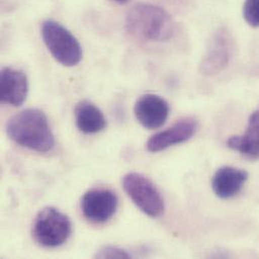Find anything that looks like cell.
I'll return each mask as SVG.
<instances>
[{
  "instance_id": "obj_1",
  "label": "cell",
  "mask_w": 259,
  "mask_h": 259,
  "mask_svg": "<svg viewBox=\"0 0 259 259\" xmlns=\"http://www.w3.org/2000/svg\"><path fill=\"white\" fill-rule=\"evenodd\" d=\"M6 132L15 143L37 152L51 151L55 145L48 117L38 109L29 108L13 115L6 123Z\"/></svg>"
},
{
  "instance_id": "obj_2",
  "label": "cell",
  "mask_w": 259,
  "mask_h": 259,
  "mask_svg": "<svg viewBox=\"0 0 259 259\" xmlns=\"http://www.w3.org/2000/svg\"><path fill=\"white\" fill-rule=\"evenodd\" d=\"M172 17L161 7L137 3L126 15V28L131 34L150 41H166L175 33Z\"/></svg>"
},
{
  "instance_id": "obj_3",
  "label": "cell",
  "mask_w": 259,
  "mask_h": 259,
  "mask_svg": "<svg viewBox=\"0 0 259 259\" xmlns=\"http://www.w3.org/2000/svg\"><path fill=\"white\" fill-rule=\"evenodd\" d=\"M72 234L69 217L55 207H46L35 216L32 237L41 246L56 248L65 244Z\"/></svg>"
},
{
  "instance_id": "obj_4",
  "label": "cell",
  "mask_w": 259,
  "mask_h": 259,
  "mask_svg": "<svg viewBox=\"0 0 259 259\" xmlns=\"http://www.w3.org/2000/svg\"><path fill=\"white\" fill-rule=\"evenodd\" d=\"M41 36L52 56L63 66L74 67L81 62L83 52L80 42L61 23L51 19L44 21Z\"/></svg>"
},
{
  "instance_id": "obj_5",
  "label": "cell",
  "mask_w": 259,
  "mask_h": 259,
  "mask_svg": "<svg viewBox=\"0 0 259 259\" xmlns=\"http://www.w3.org/2000/svg\"><path fill=\"white\" fill-rule=\"evenodd\" d=\"M122 186L135 206L150 218H159L165 210L164 200L156 186L145 176L130 172L122 179Z\"/></svg>"
},
{
  "instance_id": "obj_6",
  "label": "cell",
  "mask_w": 259,
  "mask_h": 259,
  "mask_svg": "<svg viewBox=\"0 0 259 259\" xmlns=\"http://www.w3.org/2000/svg\"><path fill=\"white\" fill-rule=\"evenodd\" d=\"M234 52L232 35L226 28H218L208 41L206 54L199 70L204 76H214L224 71L229 65Z\"/></svg>"
},
{
  "instance_id": "obj_7",
  "label": "cell",
  "mask_w": 259,
  "mask_h": 259,
  "mask_svg": "<svg viewBox=\"0 0 259 259\" xmlns=\"http://www.w3.org/2000/svg\"><path fill=\"white\" fill-rule=\"evenodd\" d=\"M118 208L117 195L108 189H92L81 199L83 216L91 223L103 224L109 221Z\"/></svg>"
},
{
  "instance_id": "obj_8",
  "label": "cell",
  "mask_w": 259,
  "mask_h": 259,
  "mask_svg": "<svg viewBox=\"0 0 259 259\" xmlns=\"http://www.w3.org/2000/svg\"><path fill=\"white\" fill-rule=\"evenodd\" d=\"M169 114L168 103L155 94L140 96L134 105V115L137 121L146 130H157L162 126Z\"/></svg>"
},
{
  "instance_id": "obj_9",
  "label": "cell",
  "mask_w": 259,
  "mask_h": 259,
  "mask_svg": "<svg viewBox=\"0 0 259 259\" xmlns=\"http://www.w3.org/2000/svg\"><path fill=\"white\" fill-rule=\"evenodd\" d=\"M198 126V121L195 118H183L170 127L152 135L146 142V149L149 152H159L170 146L184 143L195 135Z\"/></svg>"
},
{
  "instance_id": "obj_10",
  "label": "cell",
  "mask_w": 259,
  "mask_h": 259,
  "mask_svg": "<svg viewBox=\"0 0 259 259\" xmlns=\"http://www.w3.org/2000/svg\"><path fill=\"white\" fill-rule=\"evenodd\" d=\"M28 93V81L25 73L19 69L5 67L0 75V100L14 107L21 106Z\"/></svg>"
},
{
  "instance_id": "obj_11",
  "label": "cell",
  "mask_w": 259,
  "mask_h": 259,
  "mask_svg": "<svg viewBox=\"0 0 259 259\" xmlns=\"http://www.w3.org/2000/svg\"><path fill=\"white\" fill-rule=\"evenodd\" d=\"M248 179V174L234 166H222L212 178V189L220 199H231L238 195Z\"/></svg>"
},
{
  "instance_id": "obj_12",
  "label": "cell",
  "mask_w": 259,
  "mask_h": 259,
  "mask_svg": "<svg viewBox=\"0 0 259 259\" xmlns=\"http://www.w3.org/2000/svg\"><path fill=\"white\" fill-rule=\"evenodd\" d=\"M229 148L250 159H259V109L249 117L245 132L227 140Z\"/></svg>"
},
{
  "instance_id": "obj_13",
  "label": "cell",
  "mask_w": 259,
  "mask_h": 259,
  "mask_svg": "<svg viewBox=\"0 0 259 259\" xmlns=\"http://www.w3.org/2000/svg\"><path fill=\"white\" fill-rule=\"evenodd\" d=\"M76 125L85 134L99 133L106 128L107 120L103 112L92 102H79L74 110Z\"/></svg>"
},
{
  "instance_id": "obj_14",
  "label": "cell",
  "mask_w": 259,
  "mask_h": 259,
  "mask_svg": "<svg viewBox=\"0 0 259 259\" xmlns=\"http://www.w3.org/2000/svg\"><path fill=\"white\" fill-rule=\"evenodd\" d=\"M243 17L250 26H259V0L244 1Z\"/></svg>"
},
{
  "instance_id": "obj_15",
  "label": "cell",
  "mask_w": 259,
  "mask_h": 259,
  "mask_svg": "<svg viewBox=\"0 0 259 259\" xmlns=\"http://www.w3.org/2000/svg\"><path fill=\"white\" fill-rule=\"evenodd\" d=\"M96 258H131V254L126 250L112 245H106L97 250Z\"/></svg>"
},
{
  "instance_id": "obj_16",
  "label": "cell",
  "mask_w": 259,
  "mask_h": 259,
  "mask_svg": "<svg viewBox=\"0 0 259 259\" xmlns=\"http://www.w3.org/2000/svg\"><path fill=\"white\" fill-rule=\"evenodd\" d=\"M114 1H116L118 3H125L127 0H114Z\"/></svg>"
}]
</instances>
